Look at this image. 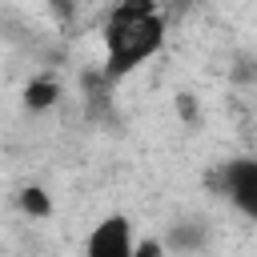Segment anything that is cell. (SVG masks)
<instances>
[{"label": "cell", "mask_w": 257, "mask_h": 257, "mask_svg": "<svg viewBox=\"0 0 257 257\" xmlns=\"http://www.w3.org/2000/svg\"><path fill=\"white\" fill-rule=\"evenodd\" d=\"M213 189L249 221H257V157H229L213 169Z\"/></svg>", "instance_id": "cell-2"}, {"label": "cell", "mask_w": 257, "mask_h": 257, "mask_svg": "<svg viewBox=\"0 0 257 257\" xmlns=\"http://www.w3.org/2000/svg\"><path fill=\"white\" fill-rule=\"evenodd\" d=\"M205 245H209V229L201 221H181L165 237V249H177V253H193V249H205Z\"/></svg>", "instance_id": "cell-4"}, {"label": "cell", "mask_w": 257, "mask_h": 257, "mask_svg": "<svg viewBox=\"0 0 257 257\" xmlns=\"http://www.w3.org/2000/svg\"><path fill=\"white\" fill-rule=\"evenodd\" d=\"M48 4H68V0H48Z\"/></svg>", "instance_id": "cell-8"}, {"label": "cell", "mask_w": 257, "mask_h": 257, "mask_svg": "<svg viewBox=\"0 0 257 257\" xmlns=\"http://www.w3.org/2000/svg\"><path fill=\"white\" fill-rule=\"evenodd\" d=\"M177 112H181V120H185V124H197V120H201L197 96H193V92H177Z\"/></svg>", "instance_id": "cell-7"}, {"label": "cell", "mask_w": 257, "mask_h": 257, "mask_svg": "<svg viewBox=\"0 0 257 257\" xmlns=\"http://www.w3.org/2000/svg\"><path fill=\"white\" fill-rule=\"evenodd\" d=\"M56 100H60V84L52 76H32L24 84V108L28 112H48Z\"/></svg>", "instance_id": "cell-5"}, {"label": "cell", "mask_w": 257, "mask_h": 257, "mask_svg": "<svg viewBox=\"0 0 257 257\" xmlns=\"http://www.w3.org/2000/svg\"><path fill=\"white\" fill-rule=\"evenodd\" d=\"M88 257H133V221L124 213L104 217L88 237Z\"/></svg>", "instance_id": "cell-3"}, {"label": "cell", "mask_w": 257, "mask_h": 257, "mask_svg": "<svg viewBox=\"0 0 257 257\" xmlns=\"http://www.w3.org/2000/svg\"><path fill=\"white\" fill-rule=\"evenodd\" d=\"M16 205H20V213H24V217H36V221L52 217V197H48L40 185H24V189L16 193Z\"/></svg>", "instance_id": "cell-6"}, {"label": "cell", "mask_w": 257, "mask_h": 257, "mask_svg": "<svg viewBox=\"0 0 257 257\" xmlns=\"http://www.w3.org/2000/svg\"><path fill=\"white\" fill-rule=\"evenodd\" d=\"M104 40V76L116 84L128 72H137L145 60H153L165 48V16L157 0H116L100 28Z\"/></svg>", "instance_id": "cell-1"}]
</instances>
